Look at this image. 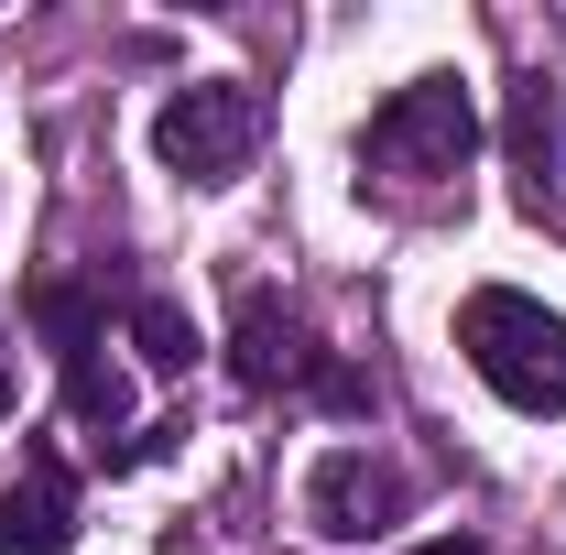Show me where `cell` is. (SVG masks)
I'll return each instance as SVG.
<instances>
[{"instance_id":"cell-1","label":"cell","mask_w":566,"mask_h":555,"mask_svg":"<svg viewBox=\"0 0 566 555\" xmlns=\"http://www.w3.org/2000/svg\"><path fill=\"white\" fill-rule=\"evenodd\" d=\"M458 348L512 415H566V316L523 283H480L458 294Z\"/></svg>"},{"instance_id":"cell-2","label":"cell","mask_w":566,"mask_h":555,"mask_svg":"<svg viewBox=\"0 0 566 555\" xmlns=\"http://www.w3.org/2000/svg\"><path fill=\"white\" fill-rule=\"evenodd\" d=\"M251 153H262V87L251 76H197L153 109V164L186 186H229Z\"/></svg>"},{"instance_id":"cell-3","label":"cell","mask_w":566,"mask_h":555,"mask_svg":"<svg viewBox=\"0 0 566 555\" xmlns=\"http://www.w3.org/2000/svg\"><path fill=\"white\" fill-rule=\"evenodd\" d=\"M469 153H480L469 76H415V87H392V98L370 109V132H359V164H381V175H403V186L458 175Z\"/></svg>"},{"instance_id":"cell-4","label":"cell","mask_w":566,"mask_h":555,"mask_svg":"<svg viewBox=\"0 0 566 555\" xmlns=\"http://www.w3.org/2000/svg\"><path fill=\"white\" fill-rule=\"evenodd\" d=\"M403 512H415V480H403L392 458H370V447H327V458L305 469V523H316L327 545H381Z\"/></svg>"},{"instance_id":"cell-5","label":"cell","mask_w":566,"mask_h":555,"mask_svg":"<svg viewBox=\"0 0 566 555\" xmlns=\"http://www.w3.org/2000/svg\"><path fill=\"white\" fill-rule=\"evenodd\" d=\"M501 142H512V175H523V208L566 229V87L556 76H512V109H501Z\"/></svg>"},{"instance_id":"cell-6","label":"cell","mask_w":566,"mask_h":555,"mask_svg":"<svg viewBox=\"0 0 566 555\" xmlns=\"http://www.w3.org/2000/svg\"><path fill=\"white\" fill-rule=\"evenodd\" d=\"M66 545H76V480H66V458L33 436L22 480L0 490V555H66Z\"/></svg>"},{"instance_id":"cell-7","label":"cell","mask_w":566,"mask_h":555,"mask_svg":"<svg viewBox=\"0 0 566 555\" xmlns=\"http://www.w3.org/2000/svg\"><path fill=\"white\" fill-rule=\"evenodd\" d=\"M294 370H305L294 305H283L273 283H240V294H229V381H240V392H283Z\"/></svg>"},{"instance_id":"cell-8","label":"cell","mask_w":566,"mask_h":555,"mask_svg":"<svg viewBox=\"0 0 566 555\" xmlns=\"http://www.w3.org/2000/svg\"><path fill=\"white\" fill-rule=\"evenodd\" d=\"M22 305H33V327H44V348H55V370H76V359H98V348H109V294H98V283L44 273Z\"/></svg>"},{"instance_id":"cell-9","label":"cell","mask_w":566,"mask_h":555,"mask_svg":"<svg viewBox=\"0 0 566 555\" xmlns=\"http://www.w3.org/2000/svg\"><path fill=\"white\" fill-rule=\"evenodd\" d=\"M55 381H66V415L87 425V436H120V425H132V381H120L109 359H76V370H55Z\"/></svg>"},{"instance_id":"cell-10","label":"cell","mask_w":566,"mask_h":555,"mask_svg":"<svg viewBox=\"0 0 566 555\" xmlns=\"http://www.w3.org/2000/svg\"><path fill=\"white\" fill-rule=\"evenodd\" d=\"M132 348L153 359V370H186V359H197V327H186V305L142 294V305H132Z\"/></svg>"},{"instance_id":"cell-11","label":"cell","mask_w":566,"mask_h":555,"mask_svg":"<svg viewBox=\"0 0 566 555\" xmlns=\"http://www.w3.org/2000/svg\"><path fill=\"white\" fill-rule=\"evenodd\" d=\"M294 381H305L327 415H370V381H359L349 359H327V348H305V370H294Z\"/></svg>"},{"instance_id":"cell-12","label":"cell","mask_w":566,"mask_h":555,"mask_svg":"<svg viewBox=\"0 0 566 555\" xmlns=\"http://www.w3.org/2000/svg\"><path fill=\"white\" fill-rule=\"evenodd\" d=\"M415 555H491L480 534H436V545H415Z\"/></svg>"},{"instance_id":"cell-13","label":"cell","mask_w":566,"mask_h":555,"mask_svg":"<svg viewBox=\"0 0 566 555\" xmlns=\"http://www.w3.org/2000/svg\"><path fill=\"white\" fill-rule=\"evenodd\" d=\"M11 404H22V381H11V359H0V425H11Z\"/></svg>"}]
</instances>
